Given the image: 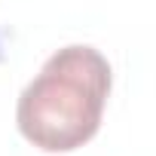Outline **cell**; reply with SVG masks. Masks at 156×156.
I'll list each match as a JSON object with an SVG mask.
<instances>
[{"label":"cell","mask_w":156,"mask_h":156,"mask_svg":"<svg viewBox=\"0 0 156 156\" xmlns=\"http://www.w3.org/2000/svg\"><path fill=\"white\" fill-rule=\"evenodd\" d=\"M110 86V61L95 46H61L22 89L16 126L43 153H73L98 135Z\"/></svg>","instance_id":"cell-1"},{"label":"cell","mask_w":156,"mask_h":156,"mask_svg":"<svg viewBox=\"0 0 156 156\" xmlns=\"http://www.w3.org/2000/svg\"><path fill=\"white\" fill-rule=\"evenodd\" d=\"M0 58H3V52H0Z\"/></svg>","instance_id":"cell-2"}]
</instances>
